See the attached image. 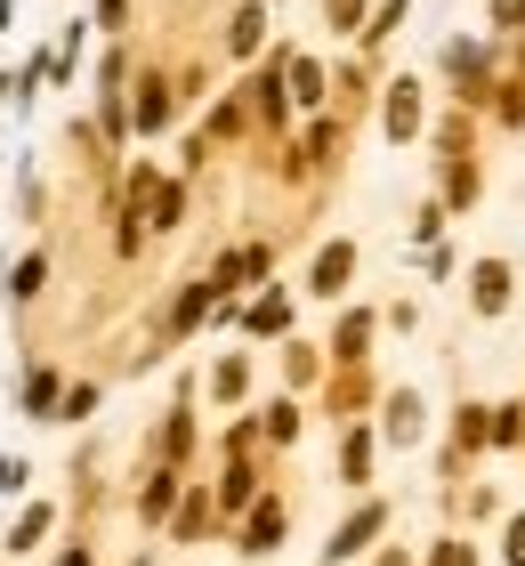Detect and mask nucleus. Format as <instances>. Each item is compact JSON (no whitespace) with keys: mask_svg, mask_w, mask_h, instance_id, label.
<instances>
[{"mask_svg":"<svg viewBox=\"0 0 525 566\" xmlns=\"http://www.w3.org/2000/svg\"><path fill=\"white\" fill-rule=\"evenodd\" d=\"M380 122H388V138L405 146V138L420 130V82H388V114H380Z\"/></svg>","mask_w":525,"mask_h":566,"instance_id":"obj_1","label":"nucleus"},{"mask_svg":"<svg viewBox=\"0 0 525 566\" xmlns=\"http://www.w3.org/2000/svg\"><path fill=\"white\" fill-rule=\"evenodd\" d=\"M469 300H477V316H502V307H510V268L485 260L477 275H469Z\"/></svg>","mask_w":525,"mask_h":566,"instance_id":"obj_2","label":"nucleus"},{"mask_svg":"<svg viewBox=\"0 0 525 566\" xmlns=\"http://www.w3.org/2000/svg\"><path fill=\"white\" fill-rule=\"evenodd\" d=\"M380 526H388V510H380V502H372V510H356V518H348V526H339V534H332V558H356V551H364V543H372V534H380Z\"/></svg>","mask_w":525,"mask_h":566,"instance_id":"obj_3","label":"nucleus"},{"mask_svg":"<svg viewBox=\"0 0 525 566\" xmlns=\"http://www.w3.org/2000/svg\"><path fill=\"white\" fill-rule=\"evenodd\" d=\"M348 275H356V251L348 243H324V260H315V292H339Z\"/></svg>","mask_w":525,"mask_h":566,"instance_id":"obj_4","label":"nucleus"},{"mask_svg":"<svg viewBox=\"0 0 525 566\" xmlns=\"http://www.w3.org/2000/svg\"><path fill=\"white\" fill-rule=\"evenodd\" d=\"M275 534H283V502H259L243 526V551H275Z\"/></svg>","mask_w":525,"mask_h":566,"instance_id":"obj_5","label":"nucleus"},{"mask_svg":"<svg viewBox=\"0 0 525 566\" xmlns=\"http://www.w3.org/2000/svg\"><path fill=\"white\" fill-rule=\"evenodd\" d=\"M388 437H397V446H412V437H420V397H412V389L388 397Z\"/></svg>","mask_w":525,"mask_h":566,"instance_id":"obj_6","label":"nucleus"},{"mask_svg":"<svg viewBox=\"0 0 525 566\" xmlns=\"http://www.w3.org/2000/svg\"><path fill=\"white\" fill-rule=\"evenodd\" d=\"M283 73H292V97H300V106H324V65H315V57H292Z\"/></svg>","mask_w":525,"mask_h":566,"instance_id":"obj_7","label":"nucleus"},{"mask_svg":"<svg viewBox=\"0 0 525 566\" xmlns=\"http://www.w3.org/2000/svg\"><path fill=\"white\" fill-rule=\"evenodd\" d=\"M339 470H348V485H364V470H372V437H348V446H339Z\"/></svg>","mask_w":525,"mask_h":566,"instance_id":"obj_8","label":"nucleus"},{"mask_svg":"<svg viewBox=\"0 0 525 566\" xmlns=\"http://www.w3.org/2000/svg\"><path fill=\"white\" fill-rule=\"evenodd\" d=\"M364 340H372V316H348V324H339V356H364Z\"/></svg>","mask_w":525,"mask_h":566,"instance_id":"obj_9","label":"nucleus"},{"mask_svg":"<svg viewBox=\"0 0 525 566\" xmlns=\"http://www.w3.org/2000/svg\"><path fill=\"white\" fill-rule=\"evenodd\" d=\"M259 24H267V17H259V9H243V17H234V33H227V41H234V49H259Z\"/></svg>","mask_w":525,"mask_h":566,"instance_id":"obj_10","label":"nucleus"},{"mask_svg":"<svg viewBox=\"0 0 525 566\" xmlns=\"http://www.w3.org/2000/svg\"><path fill=\"white\" fill-rule=\"evenodd\" d=\"M324 17L339 24V33H356V17H364V0H324Z\"/></svg>","mask_w":525,"mask_h":566,"instance_id":"obj_11","label":"nucleus"},{"mask_svg":"<svg viewBox=\"0 0 525 566\" xmlns=\"http://www.w3.org/2000/svg\"><path fill=\"white\" fill-rule=\"evenodd\" d=\"M510 566H525V518H510Z\"/></svg>","mask_w":525,"mask_h":566,"instance_id":"obj_12","label":"nucleus"}]
</instances>
